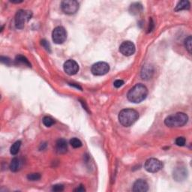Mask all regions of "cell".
<instances>
[{
	"label": "cell",
	"mask_w": 192,
	"mask_h": 192,
	"mask_svg": "<svg viewBox=\"0 0 192 192\" xmlns=\"http://www.w3.org/2000/svg\"><path fill=\"white\" fill-rule=\"evenodd\" d=\"M147 95H148V89L143 84L139 83L130 89L127 95V98L132 103L137 104L146 99Z\"/></svg>",
	"instance_id": "obj_1"
},
{
	"label": "cell",
	"mask_w": 192,
	"mask_h": 192,
	"mask_svg": "<svg viewBox=\"0 0 192 192\" xmlns=\"http://www.w3.org/2000/svg\"><path fill=\"white\" fill-rule=\"evenodd\" d=\"M139 118V113L133 109H124L119 113V121L122 126L129 127Z\"/></svg>",
	"instance_id": "obj_2"
},
{
	"label": "cell",
	"mask_w": 192,
	"mask_h": 192,
	"mask_svg": "<svg viewBox=\"0 0 192 192\" xmlns=\"http://www.w3.org/2000/svg\"><path fill=\"white\" fill-rule=\"evenodd\" d=\"M188 121V116L185 113H176L175 114L168 116L165 119V124L170 128L182 127L185 126Z\"/></svg>",
	"instance_id": "obj_3"
},
{
	"label": "cell",
	"mask_w": 192,
	"mask_h": 192,
	"mask_svg": "<svg viewBox=\"0 0 192 192\" xmlns=\"http://www.w3.org/2000/svg\"><path fill=\"white\" fill-rule=\"evenodd\" d=\"M32 17V12L28 10H19L15 15V26L17 29H23L26 23L29 22Z\"/></svg>",
	"instance_id": "obj_4"
},
{
	"label": "cell",
	"mask_w": 192,
	"mask_h": 192,
	"mask_svg": "<svg viewBox=\"0 0 192 192\" xmlns=\"http://www.w3.org/2000/svg\"><path fill=\"white\" fill-rule=\"evenodd\" d=\"M61 8L66 14H74L79 9V3L75 0H65L61 3Z\"/></svg>",
	"instance_id": "obj_5"
},
{
	"label": "cell",
	"mask_w": 192,
	"mask_h": 192,
	"mask_svg": "<svg viewBox=\"0 0 192 192\" xmlns=\"http://www.w3.org/2000/svg\"><path fill=\"white\" fill-rule=\"evenodd\" d=\"M52 38L55 44H63L67 38V32L65 28L62 27H56L52 32Z\"/></svg>",
	"instance_id": "obj_6"
},
{
	"label": "cell",
	"mask_w": 192,
	"mask_h": 192,
	"mask_svg": "<svg viewBox=\"0 0 192 192\" xmlns=\"http://www.w3.org/2000/svg\"><path fill=\"white\" fill-rule=\"evenodd\" d=\"M92 73L96 76H102L107 74L110 71V66L107 62H98L92 66Z\"/></svg>",
	"instance_id": "obj_7"
},
{
	"label": "cell",
	"mask_w": 192,
	"mask_h": 192,
	"mask_svg": "<svg viewBox=\"0 0 192 192\" xmlns=\"http://www.w3.org/2000/svg\"><path fill=\"white\" fill-rule=\"evenodd\" d=\"M144 167L149 173H157L162 168V164L156 158H150L145 163Z\"/></svg>",
	"instance_id": "obj_8"
},
{
	"label": "cell",
	"mask_w": 192,
	"mask_h": 192,
	"mask_svg": "<svg viewBox=\"0 0 192 192\" xmlns=\"http://www.w3.org/2000/svg\"><path fill=\"white\" fill-rule=\"evenodd\" d=\"M119 51L124 56L130 57L135 53V46L133 42L130 41H126L122 42L119 47Z\"/></svg>",
	"instance_id": "obj_9"
},
{
	"label": "cell",
	"mask_w": 192,
	"mask_h": 192,
	"mask_svg": "<svg viewBox=\"0 0 192 192\" xmlns=\"http://www.w3.org/2000/svg\"><path fill=\"white\" fill-rule=\"evenodd\" d=\"M64 71L66 72L67 74L72 76L76 74L79 71V66L77 62L73 59H68L64 63Z\"/></svg>",
	"instance_id": "obj_10"
},
{
	"label": "cell",
	"mask_w": 192,
	"mask_h": 192,
	"mask_svg": "<svg viewBox=\"0 0 192 192\" xmlns=\"http://www.w3.org/2000/svg\"><path fill=\"white\" fill-rule=\"evenodd\" d=\"M188 171L187 169L183 166H180V167H176L173 171V179L177 182H181L183 181L187 178Z\"/></svg>",
	"instance_id": "obj_11"
},
{
	"label": "cell",
	"mask_w": 192,
	"mask_h": 192,
	"mask_svg": "<svg viewBox=\"0 0 192 192\" xmlns=\"http://www.w3.org/2000/svg\"><path fill=\"white\" fill-rule=\"evenodd\" d=\"M149 190L148 183L143 180H137L134 183L132 191L134 192H146Z\"/></svg>",
	"instance_id": "obj_12"
},
{
	"label": "cell",
	"mask_w": 192,
	"mask_h": 192,
	"mask_svg": "<svg viewBox=\"0 0 192 192\" xmlns=\"http://www.w3.org/2000/svg\"><path fill=\"white\" fill-rule=\"evenodd\" d=\"M154 74V68L153 66L150 65H146L143 66L142 71H141V77L143 80H150L152 78Z\"/></svg>",
	"instance_id": "obj_13"
},
{
	"label": "cell",
	"mask_w": 192,
	"mask_h": 192,
	"mask_svg": "<svg viewBox=\"0 0 192 192\" xmlns=\"http://www.w3.org/2000/svg\"><path fill=\"white\" fill-rule=\"evenodd\" d=\"M56 151L59 154H65L68 151V143L65 139H59L56 143Z\"/></svg>",
	"instance_id": "obj_14"
},
{
	"label": "cell",
	"mask_w": 192,
	"mask_h": 192,
	"mask_svg": "<svg viewBox=\"0 0 192 192\" xmlns=\"http://www.w3.org/2000/svg\"><path fill=\"white\" fill-rule=\"evenodd\" d=\"M143 11V6L140 3L135 2L131 5L129 8V12L132 15H137Z\"/></svg>",
	"instance_id": "obj_15"
},
{
	"label": "cell",
	"mask_w": 192,
	"mask_h": 192,
	"mask_svg": "<svg viewBox=\"0 0 192 192\" xmlns=\"http://www.w3.org/2000/svg\"><path fill=\"white\" fill-rule=\"evenodd\" d=\"M190 2L187 0H182V1L179 2L178 4L176 5V8H175V11L176 12H180V11L182 10H188L190 8Z\"/></svg>",
	"instance_id": "obj_16"
},
{
	"label": "cell",
	"mask_w": 192,
	"mask_h": 192,
	"mask_svg": "<svg viewBox=\"0 0 192 192\" xmlns=\"http://www.w3.org/2000/svg\"><path fill=\"white\" fill-rule=\"evenodd\" d=\"M20 160L18 159L17 158H13L11 161L10 164V170L12 171V172H17L20 168Z\"/></svg>",
	"instance_id": "obj_17"
},
{
	"label": "cell",
	"mask_w": 192,
	"mask_h": 192,
	"mask_svg": "<svg viewBox=\"0 0 192 192\" xmlns=\"http://www.w3.org/2000/svg\"><path fill=\"white\" fill-rule=\"evenodd\" d=\"M20 146H21V141L20 140L16 141V142L12 145V147H11L10 149L11 154L13 155H15L17 154L18 152H19Z\"/></svg>",
	"instance_id": "obj_18"
},
{
	"label": "cell",
	"mask_w": 192,
	"mask_h": 192,
	"mask_svg": "<svg viewBox=\"0 0 192 192\" xmlns=\"http://www.w3.org/2000/svg\"><path fill=\"white\" fill-rule=\"evenodd\" d=\"M15 61L17 63H20V64H23L24 66H27L28 67H31V64L29 63V62L25 57L22 55H18L15 58Z\"/></svg>",
	"instance_id": "obj_19"
},
{
	"label": "cell",
	"mask_w": 192,
	"mask_h": 192,
	"mask_svg": "<svg viewBox=\"0 0 192 192\" xmlns=\"http://www.w3.org/2000/svg\"><path fill=\"white\" fill-rule=\"evenodd\" d=\"M191 43H192V38L191 35H188V36L185 39L184 44H185V47L186 48V50H188V53H191Z\"/></svg>",
	"instance_id": "obj_20"
},
{
	"label": "cell",
	"mask_w": 192,
	"mask_h": 192,
	"mask_svg": "<svg viewBox=\"0 0 192 192\" xmlns=\"http://www.w3.org/2000/svg\"><path fill=\"white\" fill-rule=\"evenodd\" d=\"M70 144L73 148L74 149H77L80 148V147L82 146V142L79 139L77 138V137H73L72 139L70 140Z\"/></svg>",
	"instance_id": "obj_21"
},
{
	"label": "cell",
	"mask_w": 192,
	"mask_h": 192,
	"mask_svg": "<svg viewBox=\"0 0 192 192\" xmlns=\"http://www.w3.org/2000/svg\"><path fill=\"white\" fill-rule=\"evenodd\" d=\"M42 121H43V124H44L46 127L52 126L54 124V123H55V121H54V119H52L51 117H50V116L44 117Z\"/></svg>",
	"instance_id": "obj_22"
},
{
	"label": "cell",
	"mask_w": 192,
	"mask_h": 192,
	"mask_svg": "<svg viewBox=\"0 0 192 192\" xmlns=\"http://www.w3.org/2000/svg\"><path fill=\"white\" fill-rule=\"evenodd\" d=\"M27 179L30 181H38L41 179V175L39 173H30L27 176Z\"/></svg>",
	"instance_id": "obj_23"
},
{
	"label": "cell",
	"mask_w": 192,
	"mask_h": 192,
	"mask_svg": "<svg viewBox=\"0 0 192 192\" xmlns=\"http://www.w3.org/2000/svg\"><path fill=\"white\" fill-rule=\"evenodd\" d=\"M185 138L183 137H177L176 140V144L177 146H185Z\"/></svg>",
	"instance_id": "obj_24"
},
{
	"label": "cell",
	"mask_w": 192,
	"mask_h": 192,
	"mask_svg": "<svg viewBox=\"0 0 192 192\" xmlns=\"http://www.w3.org/2000/svg\"><path fill=\"white\" fill-rule=\"evenodd\" d=\"M63 190H64V186H63L62 185H60V184L55 185H53V188H52V191H55V192L62 191Z\"/></svg>",
	"instance_id": "obj_25"
},
{
	"label": "cell",
	"mask_w": 192,
	"mask_h": 192,
	"mask_svg": "<svg viewBox=\"0 0 192 192\" xmlns=\"http://www.w3.org/2000/svg\"><path fill=\"white\" fill-rule=\"evenodd\" d=\"M41 44H42V45L45 48L46 50H47V51L49 52H51V47H50V45L49 43H48V42H47L46 40L43 39V40H42V42H41Z\"/></svg>",
	"instance_id": "obj_26"
},
{
	"label": "cell",
	"mask_w": 192,
	"mask_h": 192,
	"mask_svg": "<svg viewBox=\"0 0 192 192\" xmlns=\"http://www.w3.org/2000/svg\"><path fill=\"white\" fill-rule=\"evenodd\" d=\"M123 84H124V81H123L122 80H116V81L114 82V83H113V85H114L116 88H119V87L123 86Z\"/></svg>",
	"instance_id": "obj_27"
},
{
	"label": "cell",
	"mask_w": 192,
	"mask_h": 192,
	"mask_svg": "<svg viewBox=\"0 0 192 192\" xmlns=\"http://www.w3.org/2000/svg\"><path fill=\"white\" fill-rule=\"evenodd\" d=\"M155 27V23L153 20L152 19V18H150V23H149V29H148V32H151L152 30L154 29Z\"/></svg>",
	"instance_id": "obj_28"
},
{
	"label": "cell",
	"mask_w": 192,
	"mask_h": 192,
	"mask_svg": "<svg viewBox=\"0 0 192 192\" xmlns=\"http://www.w3.org/2000/svg\"><path fill=\"white\" fill-rule=\"evenodd\" d=\"M1 61H2V62L5 63L6 65H9V63H10V62H11L10 59H9L8 58L4 57H1Z\"/></svg>",
	"instance_id": "obj_29"
},
{
	"label": "cell",
	"mask_w": 192,
	"mask_h": 192,
	"mask_svg": "<svg viewBox=\"0 0 192 192\" xmlns=\"http://www.w3.org/2000/svg\"><path fill=\"white\" fill-rule=\"evenodd\" d=\"M74 191H77V192H84L86 191V189L83 185H81V186H79V187H78L77 188H76Z\"/></svg>",
	"instance_id": "obj_30"
},
{
	"label": "cell",
	"mask_w": 192,
	"mask_h": 192,
	"mask_svg": "<svg viewBox=\"0 0 192 192\" xmlns=\"http://www.w3.org/2000/svg\"><path fill=\"white\" fill-rule=\"evenodd\" d=\"M47 146V143H42V145H41V147H40V150H44V149H45V147Z\"/></svg>",
	"instance_id": "obj_31"
},
{
	"label": "cell",
	"mask_w": 192,
	"mask_h": 192,
	"mask_svg": "<svg viewBox=\"0 0 192 192\" xmlns=\"http://www.w3.org/2000/svg\"><path fill=\"white\" fill-rule=\"evenodd\" d=\"M11 2H12V3H17V4H18V3H21V2H23V1H14V0H12V1H11Z\"/></svg>",
	"instance_id": "obj_32"
}]
</instances>
